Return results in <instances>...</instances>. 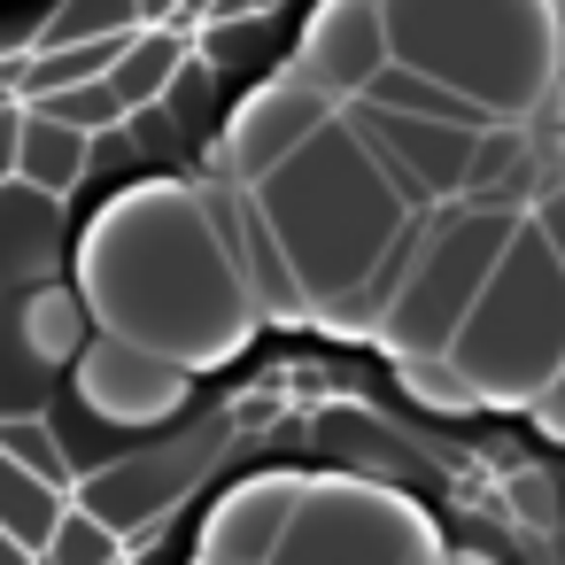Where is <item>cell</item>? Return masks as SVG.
I'll return each instance as SVG.
<instances>
[{
  "instance_id": "277c9868",
  "label": "cell",
  "mask_w": 565,
  "mask_h": 565,
  "mask_svg": "<svg viewBox=\"0 0 565 565\" xmlns=\"http://www.w3.org/2000/svg\"><path fill=\"white\" fill-rule=\"evenodd\" d=\"M449 372L480 411H526L542 380L565 364V264L534 233V217L511 225L495 271L480 279L472 310L449 333Z\"/></svg>"
},
{
  "instance_id": "83f0119b",
  "label": "cell",
  "mask_w": 565,
  "mask_h": 565,
  "mask_svg": "<svg viewBox=\"0 0 565 565\" xmlns=\"http://www.w3.org/2000/svg\"><path fill=\"white\" fill-rule=\"evenodd\" d=\"M179 9V0H140V17H171Z\"/></svg>"
},
{
  "instance_id": "7402d4cb",
  "label": "cell",
  "mask_w": 565,
  "mask_h": 565,
  "mask_svg": "<svg viewBox=\"0 0 565 565\" xmlns=\"http://www.w3.org/2000/svg\"><path fill=\"white\" fill-rule=\"evenodd\" d=\"M0 449H9L17 465H32L40 480L71 488V457H63V441H55V426H47V418H0Z\"/></svg>"
},
{
  "instance_id": "ba28073f",
  "label": "cell",
  "mask_w": 565,
  "mask_h": 565,
  "mask_svg": "<svg viewBox=\"0 0 565 565\" xmlns=\"http://www.w3.org/2000/svg\"><path fill=\"white\" fill-rule=\"evenodd\" d=\"M341 117L364 132V148L387 163V179H395L418 210L465 194L472 140H480V125H488V117H418V109H380V102H341Z\"/></svg>"
},
{
  "instance_id": "4316f807",
  "label": "cell",
  "mask_w": 565,
  "mask_h": 565,
  "mask_svg": "<svg viewBox=\"0 0 565 565\" xmlns=\"http://www.w3.org/2000/svg\"><path fill=\"white\" fill-rule=\"evenodd\" d=\"M0 565H40V557H32V550H24L17 534H0Z\"/></svg>"
},
{
  "instance_id": "cb8c5ba5",
  "label": "cell",
  "mask_w": 565,
  "mask_h": 565,
  "mask_svg": "<svg viewBox=\"0 0 565 565\" xmlns=\"http://www.w3.org/2000/svg\"><path fill=\"white\" fill-rule=\"evenodd\" d=\"M526 418H534V434H542V441H557V449H565V364L542 380V395L526 403Z\"/></svg>"
},
{
  "instance_id": "e0dca14e",
  "label": "cell",
  "mask_w": 565,
  "mask_h": 565,
  "mask_svg": "<svg viewBox=\"0 0 565 565\" xmlns=\"http://www.w3.org/2000/svg\"><path fill=\"white\" fill-rule=\"evenodd\" d=\"M63 488L55 480H40L32 465H17L9 449H0V534H17L32 557H40V542H47V526L63 519Z\"/></svg>"
},
{
  "instance_id": "603a6c76",
  "label": "cell",
  "mask_w": 565,
  "mask_h": 565,
  "mask_svg": "<svg viewBox=\"0 0 565 565\" xmlns=\"http://www.w3.org/2000/svg\"><path fill=\"white\" fill-rule=\"evenodd\" d=\"M526 217H534V233L550 241V256L565 264V163H557V171L542 179V194L526 202Z\"/></svg>"
},
{
  "instance_id": "d6986e66",
  "label": "cell",
  "mask_w": 565,
  "mask_h": 565,
  "mask_svg": "<svg viewBox=\"0 0 565 565\" xmlns=\"http://www.w3.org/2000/svg\"><path fill=\"white\" fill-rule=\"evenodd\" d=\"M140 32V0H63L47 17L40 47H78V40H125Z\"/></svg>"
},
{
  "instance_id": "484cf974",
  "label": "cell",
  "mask_w": 565,
  "mask_h": 565,
  "mask_svg": "<svg viewBox=\"0 0 565 565\" xmlns=\"http://www.w3.org/2000/svg\"><path fill=\"white\" fill-rule=\"evenodd\" d=\"M194 565H264V557H241V550H217V542H194Z\"/></svg>"
},
{
  "instance_id": "f1b7e54d",
  "label": "cell",
  "mask_w": 565,
  "mask_h": 565,
  "mask_svg": "<svg viewBox=\"0 0 565 565\" xmlns=\"http://www.w3.org/2000/svg\"><path fill=\"white\" fill-rule=\"evenodd\" d=\"M179 9H194V17H202V9H210V0H179Z\"/></svg>"
},
{
  "instance_id": "5bb4252c",
  "label": "cell",
  "mask_w": 565,
  "mask_h": 565,
  "mask_svg": "<svg viewBox=\"0 0 565 565\" xmlns=\"http://www.w3.org/2000/svg\"><path fill=\"white\" fill-rule=\"evenodd\" d=\"M86 163H94V132H78V125H63L47 109H24V125H17V179L24 186L71 202V186L86 179Z\"/></svg>"
},
{
  "instance_id": "d4e9b609",
  "label": "cell",
  "mask_w": 565,
  "mask_h": 565,
  "mask_svg": "<svg viewBox=\"0 0 565 565\" xmlns=\"http://www.w3.org/2000/svg\"><path fill=\"white\" fill-rule=\"evenodd\" d=\"M17 125H24V109L0 102V179H17Z\"/></svg>"
},
{
  "instance_id": "2e32d148",
  "label": "cell",
  "mask_w": 565,
  "mask_h": 565,
  "mask_svg": "<svg viewBox=\"0 0 565 565\" xmlns=\"http://www.w3.org/2000/svg\"><path fill=\"white\" fill-rule=\"evenodd\" d=\"M179 63H186V47H179L171 32H132L102 78H109V94H117L125 117H132V109H156V102H163V86H171Z\"/></svg>"
},
{
  "instance_id": "5b68a950",
  "label": "cell",
  "mask_w": 565,
  "mask_h": 565,
  "mask_svg": "<svg viewBox=\"0 0 565 565\" xmlns=\"http://www.w3.org/2000/svg\"><path fill=\"white\" fill-rule=\"evenodd\" d=\"M526 210H503V202H434L418 241L403 248L395 279H387V302H380V326L372 341L387 356H441L457 318L472 310L480 279L495 271L511 225Z\"/></svg>"
},
{
  "instance_id": "52a82bcc",
  "label": "cell",
  "mask_w": 565,
  "mask_h": 565,
  "mask_svg": "<svg viewBox=\"0 0 565 565\" xmlns=\"http://www.w3.org/2000/svg\"><path fill=\"white\" fill-rule=\"evenodd\" d=\"M71 387H78V411L102 418V426H125V434H148L163 418L186 411L194 395V372L148 341H125V333H86V349L71 356Z\"/></svg>"
},
{
  "instance_id": "6da1fadb",
  "label": "cell",
  "mask_w": 565,
  "mask_h": 565,
  "mask_svg": "<svg viewBox=\"0 0 565 565\" xmlns=\"http://www.w3.org/2000/svg\"><path fill=\"white\" fill-rule=\"evenodd\" d=\"M71 287L86 295L102 333L148 341L194 380L233 364L264 333V310L248 302V279L225 248L202 179L117 186L71 241Z\"/></svg>"
},
{
  "instance_id": "3957f363",
  "label": "cell",
  "mask_w": 565,
  "mask_h": 565,
  "mask_svg": "<svg viewBox=\"0 0 565 565\" xmlns=\"http://www.w3.org/2000/svg\"><path fill=\"white\" fill-rule=\"evenodd\" d=\"M380 17L387 55L480 117H534L565 71V0H380Z\"/></svg>"
},
{
  "instance_id": "9c48e42d",
  "label": "cell",
  "mask_w": 565,
  "mask_h": 565,
  "mask_svg": "<svg viewBox=\"0 0 565 565\" xmlns=\"http://www.w3.org/2000/svg\"><path fill=\"white\" fill-rule=\"evenodd\" d=\"M333 102L302 78V71H279V78H264L233 117H225V132H217V148H210V179H264L271 163H287V148L326 117Z\"/></svg>"
},
{
  "instance_id": "ffe728a7",
  "label": "cell",
  "mask_w": 565,
  "mask_h": 565,
  "mask_svg": "<svg viewBox=\"0 0 565 565\" xmlns=\"http://www.w3.org/2000/svg\"><path fill=\"white\" fill-rule=\"evenodd\" d=\"M395 364V380H403V395L418 403V411H441V418H472L480 403L465 395V380L449 372V356H387Z\"/></svg>"
},
{
  "instance_id": "8fae6325",
  "label": "cell",
  "mask_w": 565,
  "mask_h": 565,
  "mask_svg": "<svg viewBox=\"0 0 565 565\" xmlns=\"http://www.w3.org/2000/svg\"><path fill=\"white\" fill-rule=\"evenodd\" d=\"M295 495H302V472H287V465L248 472V480H233V488L210 503L202 542L241 550V557H271V542H279V534H287V519H295Z\"/></svg>"
},
{
  "instance_id": "8992f818",
  "label": "cell",
  "mask_w": 565,
  "mask_h": 565,
  "mask_svg": "<svg viewBox=\"0 0 565 565\" xmlns=\"http://www.w3.org/2000/svg\"><path fill=\"white\" fill-rule=\"evenodd\" d=\"M449 542L418 495L364 472H302L295 519L264 565H434Z\"/></svg>"
},
{
  "instance_id": "7c38bea8",
  "label": "cell",
  "mask_w": 565,
  "mask_h": 565,
  "mask_svg": "<svg viewBox=\"0 0 565 565\" xmlns=\"http://www.w3.org/2000/svg\"><path fill=\"white\" fill-rule=\"evenodd\" d=\"M86 333H94V310H86V295H78L71 279H24V295H17V310H9V341H17L24 364L63 372V364L86 349Z\"/></svg>"
},
{
  "instance_id": "ac0fdd59",
  "label": "cell",
  "mask_w": 565,
  "mask_h": 565,
  "mask_svg": "<svg viewBox=\"0 0 565 565\" xmlns=\"http://www.w3.org/2000/svg\"><path fill=\"white\" fill-rule=\"evenodd\" d=\"M117 557H125V534L109 519H94L86 503H63V519L40 542V565H117Z\"/></svg>"
},
{
  "instance_id": "44dd1931",
  "label": "cell",
  "mask_w": 565,
  "mask_h": 565,
  "mask_svg": "<svg viewBox=\"0 0 565 565\" xmlns=\"http://www.w3.org/2000/svg\"><path fill=\"white\" fill-rule=\"evenodd\" d=\"M32 109H47V117H63V125H78V132H109V125H125V102L109 94V78H71V86L40 94Z\"/></svg>"
},
{
  "instance_id": "4fadbf2b",
  "label": "cell",
  "mask_w": 565,
  "mask_h": 565,
  "mask_svg": "<svg viewBox=\"0 0 565 565\" xmlns=\"http://www.w3.org/2000/svg\"><path fill=\"white\" fill-rule=\"evenodd\" d=\"M63 241V194L0 179V279H32Z\"/></svg>"
},
{
  "instance_id": "7a4b0ae2",
  "label": "cell",
  "mask_w": 565,
  "mask_h": 565,
  "mask_svg": "<svg viewBox=\"0 0 565 565\" xmlns=\"http://www.w3.org/2000/svg\"><path fill=\"white\" fill-rule=\"evenodd\" d=\"M256 194L271 210L287 271L302 287V326L372 341L387 279H395L403 248L418 241L426 210L387 179V163L364 148V132L341 117V102L287 148V163H271L256 179Z\"/></svg>"
},
{
  "instance_id": "9a60e30c",
  "label": "cell",
  "mask_w": 565,
  "mask_h": 565,
  "mask_svg": "<svg viewBox=\"0 0 565 565\" xmlns=\"http://www.w3.org/2000/svg\"><path fill=\"white\" fill-rule=\"evenodd\" d=\"M179 472H186L179 457H163V465H117V472H94L78 503H86L94 519H109L117 534H125V526H156L163 503H171V488H179Z\"/></svg>"
},
{
  "instance_id": "30bf717a",
  "label": "cell",
  "mask_w": 565,
  "mask_h": 565,
  "mask_svg": "<svg viewBox=\"0 0 565 565\" xmlns=\"http://www.w3.org/2000/svg\"><path fill=\"white\" fill-rule=\"evenodd\" d=\"M387 17L380 0H318L302 40H295V71L326 94V102H356L380 71H387Z\"/></svg>"
},
{
  "instance_id": "f546056e",
  "label": "cell",
  "mask_w": 565,
  "mask_h": 565,
  "mask_svg": "<svg viewBox=\"0 0 565 565\" xmlns=\"http://www.w3.org/2000/svg\"><path fill=\"white\" fill-rule=\"evenodd\" d=\"M117 565H125V557H117Z\"/></svg>"
}]
</instances>
